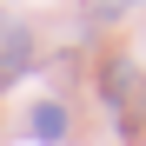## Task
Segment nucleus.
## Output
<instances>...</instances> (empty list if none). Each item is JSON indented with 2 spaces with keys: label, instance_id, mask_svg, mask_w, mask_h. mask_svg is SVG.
I'll return each mask as SVG.
<instances>
[{
  "label": "nucleus",
  "instance_id": "20e7f679",
  "mask_svg": "<svg viewBox=\"0 0 146 146\" xmlns=\"http://www.w3.org/2000/svg\"><path fill=\"white\" fill-rule=\"evenodd\" d=\"M133 7H146V0H93V13H133Z\"/></svg>",
  "mask_w": 146,
  "mask_h": 146
},
{
  "label": "nucleus",
  "instance_id": "f257e3e1",
  "mask_svg": "<svg viewBox=\"0 0 146 146\" xmlns=\"http://www.w3.org/2000/svg\"><path fill=\"white\" fill-rule=\"evenodd\" d=\"M100 93H106V106L119 113V133H139V113H146V80H139V66L133 60H106V73H100Z\"/></svg>",
  "mask_w": 146,
  "mask_h": 146
},
{
  "label": "nucleus",
  "instance_id": "7ed1b4c3",
  "mask_svg": "<svg viewBox=\"0 0 146 146\" xmlns=\"http://www.w3.org/2000/svg\"><path fill=\"white\" fill-rule=\"evenodd\" d=\"M27 126H33V139H40V146H60V139L73 133V119H66V100H40Z\"/></svg>",
  "mask_w": 146,
  "mask_h": 146
},
{
  "label": "nucleus",
  "instance_id": "f03ea898",
  "mask_svg": "<svg viewBox=\"0 0 146 146\" xmlns=\"http://www.w3.org/2000/svg\"><path fill=\"white\" fill-rule=\"evenodd\" d=\"M20 73H33V27L20 13H0V86H13Z\"/></svg>",
  "mask_w": 146,
  "mask_h": 146
}]
</instances>
